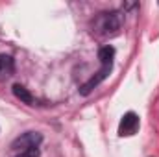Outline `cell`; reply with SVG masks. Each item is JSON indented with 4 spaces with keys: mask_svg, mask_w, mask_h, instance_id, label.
<instances>
[{
    "mask_svg": "<svg viewBox=\"0 0 159 157\" xmlns=\"http://www.w3.org/2000/svg\"><path fill=\"white\" fill-rule=\"evenodd\" d=\"M15 157H39V148L34 150H26V152H19Z\"/></svg>",
    "mask_w": 159,
    "mask_h": 157,
    "instance_id": "8",
    "label": "cell"
},
{
    "mask_svg": "<svg viewBox=\"0 0 159 157\" xmlns=\"http://www.w3.org/2000/svg\"><path fill=\"white\" fill-rule=\"evenodd\" d=\"M113 57H115V48L113 46H102L98 52V59L102 65H113Z\"/></svg>",
    "mask_w": 159,
    "mask_h": 157,
    "instance_id": "7",
    "label": "cell"
},
{
    "mask_svg": "<svg viewBox=\"0 0 159 157\" xmlns=\"http://www.w3.org/2000/svg\"><path fill=\"white\" fill-rule=\"evenodd\" d=\"M98 30L104 34V35H109V34H115L120 28V15L117 11H107V13H100L98 17V22H96Z\"/></svg>",
    "mask_w": 159,
    "mask_h": 157,
    "instance_id": "2",
    "label": "cell"
},
{
    "mask_svg": "<svg viewBox=\"0 0 159 157\" xmlns=\"http://www.w3.org/2000/svg\"><path fill=\"white\" fill-rule=\"evenodd\" d=\"M137 128H139V117L129 111V113H126L122 117V120H120L119 135L120 137H129V135H133L137 131Z\"/></svg>",
    "mask_w": 159,
    "mask_h": 157,
    "instance_id": "3",
    "label": "cell"
},
{
    "mask_svg": "<svg viewBox=\"0 0 159 157\" xmlns=\"http://www.w3.org/2000/svg\"><path fill=\"white\" fill-rule=\"evenodd\" d=\"M41 141H43V135L37 131H26L22 133L20 137H17L13 142H11V150L13 152H26V150H34V148H39Z\"/></svg>",
    "mask_w": 159,
    "mask_h": 157,
    "instance_id": "1",
    "label": "cell"
},
{
    "mask_svg": "<svg viewBox=\"0 0 159 157\" xmlns=\"http://www.w3.org/2000/svg\"><path fill=\"white\" fill-rule=\"evenodd\" d=\"M111 67H113V65H102V69L96 72V76H93V78L89 79V81H87V83H85V85L80 89V92H81L83 96H87V94H89V92H91V91L96 87V85H100L104 79L109 76V72H111Z\"/></svg>",
    "mask_w": 159,
    "mask_h": 157,
    "instance_id": "4",
    "label": "cell"
},
{
    "mask_svg": "<svg viewBox=\"0 0 159 157\" xmlns=\"http://www.w3.org/2000/svg\"><path fill=\"white\" fill-rule=\"evenodd\" d=\"M15 72V61L11 56H6V54H0V81L11 78Z\"/></svg>",
    "mask_w": 159,
    "mask_h": 157,
    "instance_id": "5",
    "label": "cell"
},
{
    "mask_svg": "<svg viewBox=\"0 0 159 157\" xmlns=\"http://www.w3.org/2000/svg\"><path fill=\"white\" fill-rule=\"evenodd\" d=\"M13 94H15L22 104H28V105L34 104V96H32V92H30L26 87H22L20 83H15V85H13Z\"/></svg>",
    "mask_w": 159,
    "mask_h": 157,
    "instance_id": "6",
    "label": "cell"
}]
</instances>
